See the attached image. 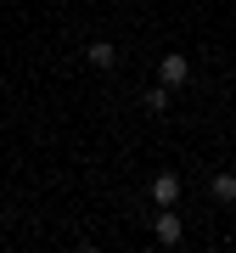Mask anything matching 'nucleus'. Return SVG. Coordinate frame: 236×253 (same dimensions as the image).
Segmentation results:
<instances>
[{
  "label": "nucleus",
  "instance_id": "20e7f679",
  "mask_svg": "<svg viewBox=\"0 0 236 253\" xmlns=\"http://www.w3.org/2000/svg\"><path fill=\"white\" fill-rule=\"evenodd\" d=\"M208 197L231 208V203H236V174H214V180H208Z\"/></svg>",
  "mask_w": 236,
  "mask_h": 253
},
{
  "label": "nucleus",
  "instance_id": "39448f33",
  "mask_svg": "<svg viewBox=\"0 0 236 253\" xmlns=\"http://www.w3.org/2000/svg\"><path fill=\"white\" fill-rule=\"evenodd\" d=\"M84 56H90V68H113V62H118V45H107V40H96V45L84 51Z\"/></svg>",
  "mask_w": 236,
  "mask_h": 253
},
{
  "label": "nucleus",
  "instance_id": "423d86ee",
  "mask_svg": "<svg viewBox=\"0 0 236 253\" xmlns=\"http://www.w3.org/2000/svg\"><path fill=\"white\" fill-rule=\"evenodd\" d=\"M146 107H152V113H169V84H163V79L146 90Z\"/></svg>",
  "mask_w": 236,
  "mask_h": 253
},
{
  "label": "nucleus",
  "instance_id": "7ed1b4c3",
  "mask_svg": "<svg viewBox=\"0 0 236 253\" xmlns=\"http://www.w3.org/2000/svg\"><path fill=\"white\" fill-rule=\"evenodd\" d=\"M152 203L157 208H174V203H180V174H152Z\"/></svg>",
  "mask_w": 236,
  "mask_h": 253
},
{
  "label": "nucleus",
  "instance_id": "f03ea898",
  "mask_svg": "<svg viewBox=\"0 0 236 253\" xmlns=\"http://www.w3.org/2000/svg\"><path fill=\"white\" fill-rule=\"evenodd\" d=\"M152 231H157V242H163V248H174V242L186 236V225H180V214H174V208H157Z\"/></svg>",
  "mask_w": 236,
  "mask_h": 253
},
{
  "label": "nucleus",
  "instance_id": "f257e3e1",
  "mask_svg": "<svg viewBox=\"0 0 236 253\" xmlns=\"http://www.w3.org/2000/svg\"><path fill=\"white\" fill-rule=\"evenodd\" d=\"M157 79H163V84H169V90H180V84L191 79V62H186V56H180V51H169V56H163V62H157Z\"/></svg>",
  "mask_w": 236,
  "mask_h": 253
}]
</instances>
